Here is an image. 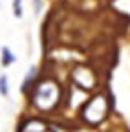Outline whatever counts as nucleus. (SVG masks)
<instances>
[{
  "label": "nucleus",
  "instance_id": "1",
  "mask_svg": "<svg viewBox=\"0 0 130 132\" xmlns=\"http://www.w3.org/2000/svg\"><path fill=\"white\" fill-rule=\"evenodd\" d=\"M15 62V55L9 52V48H2V64L4 66H9Z\"/></svg>",
  "mask_w": 130,
  "mask_h": 132
},
{
  "label": "nucleus",
  "instance_id": "2",
  "mask_svg": "<svg viewBox=\"0 0 130 132\" xmlns=\"http://www.w3.org/2000/svg\"><path fill=\"white\" fill-rule=\"evenodd\" d=\"M0 94H2V95H7V94H9L7 77H6V75H0Z\"/></svg>",
  "mask_w": 130,
  "mask_h": 132
},
{
  "label": "nucleus",
  "instance_id": "3",
  "mask_svg": "<svg viewBox=\"0 0 130 132\" xmlns=\"http://www.w3.org/2000/svg\"><path fill=\"white\" fill-rule=\"evenodd\" d=\"M13 11H15V16H22V0H13Z\"/></svg>",
  "mask_w": 130,
  "mask_h": 132
},
{
  "label": "nucleus",
  "instance_id": "4",
  "mask_svg": "<svg viewBox=\"0 0 130 132\" xmlns=\"http://www.w3.org/2000/svg\"><path fill=\"white\" fill-rule=\"evenodd\" d=\"M33 7H35V15H39L42 11V0H33Z\"/></svg>",
  "mask_w": 130,
  "mask_h": 132
},
{
  "label": "nucleus",
  "instance_id": "5",
  "mask_svg": "<svg viewBox=\"0 0 130 132\" xmlns=\"http://www.w3.org/2000/svg\"><path fill=\"white\" fill-rule=\"evenodd\" d=\"M33 75H35V68H31V70H29V75H26V79H24V88H26V85H29V82H31Z\"/></svg>",
  "mask_w": 130,
  "mask_h": 132
}]
</instances>
